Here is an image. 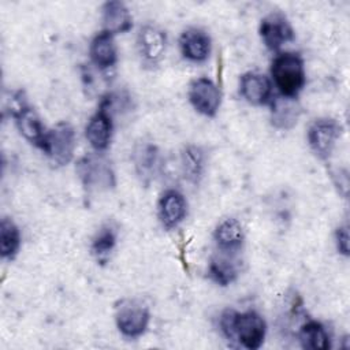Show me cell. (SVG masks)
I'll use <instances>...</instances> for the list:
<instances>
[{
  "label": "cell",
  "mask_w": 350,
  "mask_h": 350,
  "mask_svg": "<svg viewBox=\"0 0 350 350\" xmlns=\"http://www.w3.org/2000/svg\"><path fill=\"white\" fill-rule=\"evenodd\" d=\"M258 36L269 51H279L284 44L291 42L295 37L293 25L280 11L267 14L258 25Z\"/></svg>",
  "instance_id": "10"
},
{
  "label": "cell",
  "mask_w": 350,
  "mask_h": 350,
  "mask_svg": "<svg viewBox=\"0 0 350 350\" xmlns=\"http://www.w3.org/2000/svg\"><path fill=\"white\" fill-rule=\"evenodd\" d=\"M11 116L19 134L42 152L48 129L44 126L37 111L29 104L23 90L15 92L11 97Z\"/></svg>",
  "instance_id": "4"
},
{
  "label": "cell",
  "mask_w": 350,
  "mask_h": 350,
  "mask_svg": "<svg viewBox=\"0 0 350 350\" xmlns=\"http://www.w3.org/2000/svg\"><path fill=\"white\" fill-rule=\"evenodd\" d=\"M113 134L112 109L108 96L103 97L97 111L89 118L85 126V137L94 152L103 153L108 149Z\"/></svg>",
  "instance_id": "8"
},
{
  "label": "cell",
  "mask_w": 350,
  "mask_h": 350,
  "mask_svg": "<svg viewBox=\"0 0 350 350\" xmlns=\"http://www.w3.org/2000/svg\"><path fill=\"white\" fill-rule=\"evenodd\" d=\"M187 216V200L176 189H167L157 201V217L165 230L176 228Z\"/></svg>",
  "instance_id": "12"
},
{
  "label": "cell",
  "mask_w": 350,
  "mask_h": 350,
  "mask_svg": "<svg viewBox=\"0 0 350 350\" xmlns=\"http://www.w3.org/2000/svg\"><path fill=\"white\" fill-rule=\"evenodd\" d=\"M118 331L129 339L142 336L150 321V312L138 298H123L116 302L113 313Z\"/></svg>",
  "instance_id": "5"
},
{
  "label": "cell",
  "mask_w": 350,
  "mask_h": 350,
  "mask_svg": "<svg viewBox=\"0 0 350 350\" xmlns=\"http://www.w3.org/2000/svg\"><path fill=\"white\" fill-rule=\"evenodd\" d=\"M208 276L213 283L221 287H227L238 279L239 268L237 262L230 257V254L224 253V256L213 257L209 261Z\"/></svg>",
  "instance_id": "22"
},
{
  "label": "cell",
  "mask_w": 350,
  "mask_h": 350,
  "mask_svg": "<svg viewBox=\"0 0 350 350\" xmlns=\"http://www.w3.org/2000/svg\"><path fill=\"white\" fill-rule=\"evenodd\" d=\"M131 160L134 171L141 183L149 185L160 171V150L156 144L149 141H139L134 145Z\"/></svg>",
  "instance_id": "13"
},
{
  "label": "cell",
  "mask_w": 350,
  "mask_h": 350,
  "mask_svg": "<svg viewBox=\"0 0 350 350\" xmlns=\"http://www.w3.org/2000/svg\"><path fill=\"white\" fill-rule=\"evenodd\" d=\"M116 242H118V234H116V230L107 224V226H103L96 234L94 237L92 238V242H90V253L92 256L100 261V262H104L108 260L109 254L112 253V250L115 249L116 246Z\"/></svg>",
  "instance_id": "24"
},
{
  "label": "cell",
  "mask_w": 350,
  "mask_h": 350,
  "mask_svg": "<svg viewBox=\"0 0 350 350\" xmlns=\"http://www.w3.org/2000/svg\"><path fill=\"white\" fill-rule=\"evenodd\" d=\"M219 325L228 340H237L249 350L260 349L267 336V323L256 310L237 312L226 309L220 314Z\"/></svg>",
  "instance_id": "1"
},
{
  "label": "cell",
  "mask_w": 350,
  "mask_h": 350,
  "mask_svg": "<svg viewBox=\"0 0 350 350\" xmlns=\"http://www.w3.org/2000/svg\"><path fill=\"white\" fill-rule=\"evenodd\" d=\"M90 62L98 70H109L118 63V46L115 37L104 30H100L89 44Z\"/></svg>",
  "instance_id": "18"
},
{
  "label": "cell",
  "mask_w": 350,
  "mask_h": 350,
  "mask_svg": "<svg viewBox=\"0 0 350 350\" xmlns=\"http://www.w3.org/2000/svg\"><path fill=\"white\" fill-rule=\"evenodd\" d=\"M77 148L75 129L70 122H59L48 129L44 153L55 167H64L71 163Z\"/></svg>",
  "instance_id": "7"
},
{
  "label": "cell",
  "mask_w": 350,
  "mask_h": 350,
  "mask_svg": "<svg viewBox=\"0 0 350 350\" xmlns=\"http://www.w3.org/2000/svg\"><path fill=\"white\" fill-rule=\"evenodd\" d=\"M239 94L254 107L268 105L272 98L271 79L258 71H246L239 77Z\"/></svg>",
  "instance_id": "15"
},
{
  "label": "cell",
  "mask_w": 350,
  "mask_h": 350,
  "mask_svg": "<svg viewBox=\"0 0 350 350\" xmlns=\"http://www.w3.org/2000/svg\"><path fill=\"white\" fill-rule=\"evenodd\" d=\"M298 340L306 350H328L331 347L327 328L317 320H308L301 325Z\"/></svg>",
  "instance_id": "21"
},
{
  "label": "cell",
  "mask_w": 350,
  "mask_h": 350,
  "mask_svg": "<svg viewBox=\"0 0 350 350\" xmlns=\"http://www.w3.org/2000/svg\"><path fill=\"white\" fill-rule=\"evenodd\" d=\"M77 176L88 191H107L116 186V175L111 161L103 153H88L75 163Z\"/></svg>",
  "instance_id": "3"
},
{
  "label": "cell",
  "mask_w": 350,
  "mask_h": 350,
  "mask_svg": "<svg viewBox=\"0 0 350 350\" xmlns=\"http://www.w3.org/2000/svg\"><path fill=\"white\" fill-rule=\"evenodd\" d=\"M22 237L19 227L10 217H3L0 221V254L3 260H14L21 249Z\"/></svg>",
  "instance_id": "23"
},
{
  "label": "cell",
  "mask_w": 350,
  "mask_h": 350,
  "mask_svg": "<svg viewBox=\"0 0 350 350\" xmlns=\"http://www.w3.org/2000/svg\"><path fill=\"white\" fill-rule=\"evenodd\" d=\"M271 107V123L278 130H291L301 115V107L297 98L284 97L282 94L272 96Z\"/></svg>",
  "instance_id": "19"
},
{
  "label": "cell",
  "mask_w": 350,
  "mask_h": 350,
  "mask_svg": "<svg viewBox=\"0 0 350 350\" xmlns=\"http://www.w3.org/2000/svg\"><path fill=\"white\" fill-rule=\"evenodd\" d=\"M213 241L221 253L234 254L245 242V230L235 217H226L213 230Z\"/></svg>",
  "instance_id": "17"
},
{
  "label": "cell",
  "mask_w": 350,
  "mask_h": 350,
  "mask_svg": "<svg viewBox=\"0 0 350 350\" xmlns=\"http://www.w3.org/2000/svg\"><path fill=\"white\" fill-rule=\"evenodd\" d=\"M343 133L342 124L334 118L314 119L306 131V139L310 150L320 160H328Z\"/></svg>",
  "instance_id": "6"
},
{
  "label": "cell",
  "mask_w": 350,
  "mask_h": 350,
  "mask_svg": "<svg viewBox=\"0 0 350 350\" xmlns=\"http://www.w3.org/2000/svg\"><path fill=\"white\" fill-rule=\"evenodd\" d=\"M271 77L279 94L297 98L306 83L302 56L297 52H280L271 63Z\"/></svg>",
  "instance_id": "2"
},
{
  "label": "cell",
  "mask_w": 350,
  "mask_h": 350,
  "mask_svg": "<svg viewBox=\"0 0 350 350\" xmlns=\"http://www.w3.org/2000/svg\"><path fill=\"white\" fill-rule=\"evenodd\" d=\"M187 97L191 107L206 118L216 116L221 105V92L208 77L193 79L187 89Z\"/></svg>",
  "instance_id": "9"
},
{
  "label": "cell",
  "mask_w": 350,
  "mask_h": 350,
  "mask_svg": "<svg viewBox=\"0 0 350 350\" xmlns=\"http://www.w3.org/2000/svg\"><path fill=\"white\" fill-rule=\"evenodd\" d=\"M182 56L191 63L206 62L212 52L211 36L201 27H187L179 36Z\"/></svg>",
  "instance_id": "14"
},
{
  "label": "cell",
  "mask_w": 350,
  "mask_h": 350,
  "mask_svg": "<svg viewBox=\"0 0 350 350\" xmlns=\"http://www.w3.org/2000/svg\"><path fill=\"white\" fill-rule=\"evenodd\" d=\"M206 170V152L202 146L189 144L180 150V171L191 185H198L205 175Z\"/></svg>",
  "instance_id": "20"
},
{
  "label": "cell",
  "mask_w": 350,
  "mask_h": 350,
  "mask_svg": "<svg viewBox=\"0 0 350 350\" xmlns=\"http://www.w3.org/2000/svg\"><path fill=\"white\" fill-rule=\"evenodd\" d=\"M101 22L104 31L112 34H123L133 27V15L129 7L119 0L105 1L101 7Z\"/></svg>",
  "instance_id": "16"
},
{
  "label": "cell",
  "mask_w": 350,
  "mask_h": 350,
  "mask_svg": "<svg viewBox=\"0 0 350 350\" xmlns=\"http://www.w3.org/2000/svg\"><path fill=\"white\" fill-rule=\"evenodd\" d=\"M334 239H335V245H336V250L345 256L349 257L350 252H349V227L347 224H342L335 230L334 234Z\"/></svg>",
  "instance_id": "25"
},
{
  "label": "cell",
  "mask_w": 350,
  "mask_h": 350,
  "mask_svg": "<svg viewBox=\"0 0 350 350\" xmlns=\"http://www.w3.org/2000/svg\"><path fill=\"white\" fill-rule=\"evenodd\" d=\"M167 44L165 31L153 23L142 25L137 33L138 55L148 66H156L163 60L167 52Z\"/></svg>",
  "instance_id": "11"
}]
</instances>
